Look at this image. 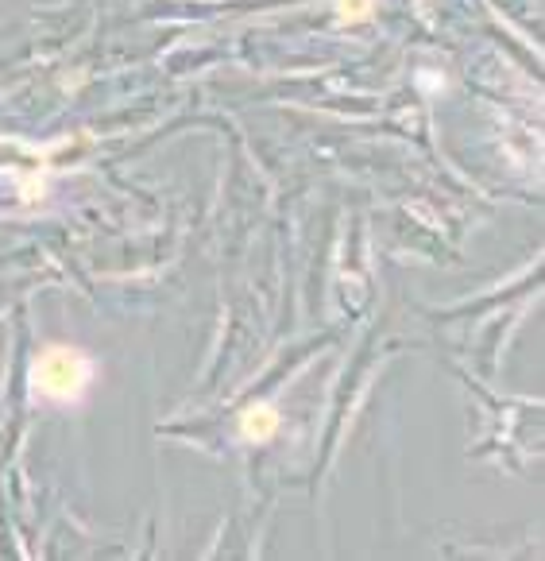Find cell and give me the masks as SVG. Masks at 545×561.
Listing matches in <instances>:
<instances>
[{
    "mask_svg": "<svg viewBox=\"0 0 545 561\" xmlns=\"http://www.w3.org/2000/svg\"><path fill=\"white\" fill-rule=\"evenodd\" d=\"M275 430H279V414L271 411L267 403H259V407H252V411H244V418H240V434H244L248 442H267Z\"/></svg>",
    "mask_w": 545,
    "mask_h": 561,
    "instance_id": "2",
    "label": "cell"
},
{
    "mask_svg": "<svg viewBox=\"0 0 545 561\" xmlns=\"http://www.w3.org/2000/svg\"><path fill=\"white\" fill-rule=\"evenodd\" d=\"M337 12H341V20L360 24V20H368L375 12V0H337Z\"/></svg>",
    "mask_w": 545,
    "mask_h": 561,
    "instance_id": "3",
    "label": "cell"
},
{
    "mask_svg": "<svg viewBox=\"0 0 545 561\" xmlns=\"http://www.w3.org/2000/svg\"><path fill=\"white\" fill-rule=\"evenodd\" d=\"M93 380V364L86 360V353L78 349H66V345H55L35 360V376L31 384L39 395L47 399H58V403H70V399H82V391Z\"/></svg>",
    "mask_w": 545,
    "mask_h": 561,
    "instance_id": "1",
    "label": "cell"
}]
</instances>
